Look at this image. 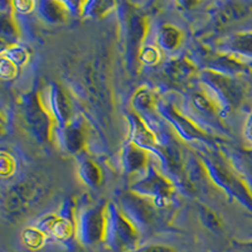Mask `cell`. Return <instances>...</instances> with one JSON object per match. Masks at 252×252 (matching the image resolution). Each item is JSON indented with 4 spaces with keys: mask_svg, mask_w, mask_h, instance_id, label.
Wrapping results in <instances>:
<instances>
[{
    "mask_svg": "<svg viewBox=\"0 0 252 252\" xmlns=\"http://www.w3.org/2000/svg\"><path fill=\"white\" fill-rule=\"evenodd\" d=\"M197 155L209 179L226 194L252 212V193L224 155L204 148L198 150Z\"/></svg>",
    "mask_w": 252,
    "mask_h": 252,
    "instance_id": "obj_1",
    "label": "cell"
},
{
    "mask_svg": "<svg viewBox=\"0 0 252 252\" xmlns=\"http://www.w3.org/2000/svg\"><path fill=\"white\" fill-rule=\"evenodd\" d=\"M201 86L218 111H232L244 100V89L236 77L204 69L201 72Z\"/></svg>",
    "mask_w": 252,
    "mask_h": 252,
    "instance_id": "obj_2",
    "label": "cell"
},
{
    "mask_svg": "<svg viewBox=\"0 0 252 252\" xmlns=\"http://www.w3.org/2000/svg\"><path fill=\"white\" fill-rule=\"evenodd\" d=\"M138 238V229L123 215L119 206L114 203L107 204L105 241L109 246L114 251L131 252Z\"/></svg>",
    "mask_w": 252,
    "mask_h": 252,
    "instance_id": "obj_3",
    "label": "cell"
},
{
    "mask_svg": "<svg viewBox=\"0 0 252 252\" xmlns=\"http://www.w3.org/2000/svg\"><path fill=\"white\" fill-rule=\"evenodd\" d=\"M173 189L174 187L172 182L152 164L143 172L141 178L131 186V192L149 199L159 209L165 208L172 203Z\"/></svg>",
    "mask_w": 252,
    "mask_h": 252,
    "instance_id": "obj_4",
    "label": "cell"
},
{
    "mask_svg": "<svg viewBox=\"0 0 252 252\" xmlns=\"http://www.w3.org/2000/svg\"><path fill=\"white\" fill-rule=\"evenodd\" d=\"M119 208L132 226L139 231H149L157 224V207L149 199L134 192H125L120 195Z\"/></svg>",
    "mask_w": 252,
    "mask_h": 252,
    "instance_id": "obj_5",
    "label": "cell"
},
{
    "mask_svg": "<svg viewBox=\"0 0 252 252\" xmlns=\"http://www.w3.org/2000/svg\"><path fill=\"white\" fill-rule=\"evenodd\" d=\"M106 203L86 207L76 218V231L85 245H94L105 240L106 229Z\"/></svg>",
    "mask_w": 252,
    "mask_h": 252,
    "instance_id": "obj_6",
    "label": "cell"
},
{
    "mask_svg": "<svg viewBox=\"0 0 252 252\" xmlns=\"http://www.w3.org/2000/svg\"><path fill=\"white\" fill-rule=\"evenodd\" d=\"M22 109H23L24 120L33 136H35L40 143L48 140L53 131V126H52L53 121L44 110L39 96L37 94L26 96L22 102Z\"/></svg>",
    "mask_w": 252,
    "mask_h": 252,
    "instance_id": "obj_7",
    "label": "cell"
},
{
    "mask_svg": "<svg viewBox=\"0 0 252 252\" xmlns=\"http://www.w3.org/2000/svg\"><path fill=\"white\" fill-rule=\"evenodd\" d=\"M47 114L56 126H66L72 121V105L68 96L57 83H51L39 96Z\"/></svg>",
    "mask_w": 252,
    "mask_h": 252,
    "instance_id": "obj_8",
    "label": "cell"
},
{
    "mask_svg": "<svg viewBox=\"0 0 252 252\" xmlns=\"http://www.w3.org/2000/svg\"><path fill=\"white\" fill-rule=\"evenodd\" d=\"M159 112H160L161 116L173 126V129L184 140L202 141L207 138L206 134L190 119H188L183 114H181V112L175 110L169 103H161L160 106H159Z\"/></svg>",
    "mask_w": 252,
    "mask_h": 252,
    "instance_id": "obj_9",
    "label": "cell"
},
{
    "mask_svg": "<svg viewBox=\"0 0 252 252\" xmlns=\"http://www.w3.org/2000/svg\"><path fill=\"white\" fill-rule=\"evenodd\" d=\"M37 189L26 183L12 187L4 198V209L10 217H19L27 213L35 199Z\"/></svg>",
    "mask_w": 252,
    "mask_h": 252,
    "instance_id": "obj_10",
    "label": "cell"
},
{
    "mask_svg": "<svg viewBox=\"0 0 252 252\" xmlns=\"http://www.w3.org/2000/svg\"><path fill=\"white\" fill-rule=\"evenodd\" d=\"M53 131L61 149L69 154H82L86 144V134L80 123L71 121L66 126H56Z\"/></svg>",
    "mask_w": 252,
    "mask_h": 252,
    "instance_id": "obj_11",
    "label": "cell"
},
{
    "mask_svg": "<svg viewBox=\"0 0 252 252\" xmlns=\"http://www.w3.org/2000/svg\"><path fill=\"white\" fill-rule=\"evenodd\" d=\"M252 193V148H233L222 152Z\"/></svg>",
    "mask_w": 252,
    "mask_h": 252,
    "instance_id": "obj_12",
    "label": "cell"
},
{
    "mask_svg": "<svg viewBox=\"0 0 252 252\" xmlns=\"http://www.w3.org/2000/svg\"><path fill=\"white\" fill-rule=\"evenodd\" d=\"M129 124H130V138L132 143L139 145L145 150H155L158 149L159 140L157 135L153 132L149 126L146 125L140 115L136 112L129 114Z\"/></svg>",
    "mask_w": 252,
    "mask_h": 252,
    "instance_id": "obj_13",
    "label": "cell"
},
{
    "mask_svg": "<svg viewBox=\"0 0 252 252\" xmlns=\"http://www.w3.org/2000/svg\"><path fill=\"white\" fill-rule=\"evenodd\" d=\"M121 164L127 174L132 173L145 172L146 168L150 165L149 153L143 149L131 140L126 143L121 150Z\"/></svg>",
    "mask_w": 252,
    "mask_h": 252,
    "instance_id": "obj_14",
    "label": "cell"
},
{
    "mask_svg": "<svg viewBox=\"0 0 252 252\" xmlns=\"http://www.w3.org/2000/svg\"><path fill=\"white\" fill-rule=\"evenodd\" d=\"M38 228L43 233H51L58 240H67L73 233V228H76V222L72 216H66L62 212L61 216L53 215L43 218Z\"/></svg>",
    "mask_w": 252,
    "mask_h": 252,
    "instance_id": "obj_15",
    "label": "cell"
},
{
    "mask_svg": "<svg viewBox=\"0 0 252 252\" xmlns=\"http://www.w3.org/2000/svg\"><path fill=\"white\" fill-rule=\"evenodd\" d=\"M146 33V24L144 18L136 12L127 13L126 18V34H127V47L131 57L139 56L143 42Z\"/></svg>",
    "mask_w": 252,
    "mask_h": 252,
    "instance_id": "obj_16",
    "label": "cell"
},
{
    "mask_svg": "<svg viewBox=\"0 0 252 252\" xmlns=\"http://www.w3.org/2000/svg\"><path fill=\"white\" fill-rule=\"evenodd\" d=\"M206 69L217 72L220 75L229 76V77H237L238 75L247 71V66L246 63L233 56L220 53L207 61Z\"/></svg>",
    "mask_w": 252,
    "mask_h": 252,
    "instance_id": "obj_17",
    "label": "cell"
},
{
    "mask_svg": "<svg viewBox=\"0 0 252 252\" xmlns=\"http://www.w3.org/2000/svg\"><path fill=\"white\" fill-rule=\"evenodd\" d=\"M220 48L223 49L226 55L233 56L236 58H252V32H244L231 35L220 44Z\"/></svg>",
    "mask_w": 252,
    "mask_h": 252,
    "instance_id": "obj_18",
    "label": "cell"
},
{
    "mask_svg": "<svg viewBox=\"0 0 252 252\" xmlns=\"http://www.w3.org/2000/svg\"><path fill=\"white\" fill-rule=\"evenodd\" d=\"M195 67L187 58H174L164 64V75L170 82L184 83L194 76Z\"/></svg>",
    "mask_w": 252,
    "mask_h": 252,
    "instance_id": "obj_19",
    "label": "cell"
},
{
    "mask_svg": "<svg viewBox=\"0 0 252 252\" xmlns=\"http://www.w3.org/2000/svg\"><path fill=\"white\" fill-rule=\"evenodd\" d=\"M78 175L82 179V182L90 188H96L101 184V179H102V174L101 170L94 161L86 157L85 154L78 155Z\"/></svg>",
    "mask_w": 252,
    "mask_h": 252,
    "instance_id": "obj_20",
    "label": "cell"
},
{
    "mask_svg": "<svg viewBox=\"0 0 252 252\" xmlns=\"http://www.w3.org/2000/svg\"><path fill=\"white\" fill-rule=\"evenodd\" d=\"M69 9L66 4L60 1H42L39 4V14L49 22V23H62L67 18V13Z\"/></svg>",
    "mask_w": 252,
    "mask_h": 252,
    "instance_id": "obj_21",
    "label": "cell"
},
{
    "mask_svg": "<svg viewBox=\"0 0 252 252\" xmlns=\"http://www.w3.org/2000/svg\"><path fill=\"white\" fill-rule=\"evenodd\" d=\"M182 34L173 26H163L158 33V44L164 51H174L181 44Z\"/></svg>",
    "mask_w": 252,
    "mask_h": 252,
    "instance_id": "obj_22",
    "label": "cell"
},
{
    "mask_svg": "<svg viewBox=\"0 0 252 252\" xmlns=\"http://www.w3.org/2000/svg\"><path fill=\"white\" fill-rule=\"evenodd\" d=\"M131 103L132 106H134V109L136 110V114H138V112L148 114V112L154 110L157 101H155L153 92H150L149 90L143 89L135 92V94L132 96Z\"/></svg>",
    "mask_w": 252,
    "mask_h": 252,
    "instance_id": "obj_23",
    "label": "cell"
},
{
    "mask_svg": "<svg viewBox=\"0 0 252 252\" xmlns=\"http://www.w3.org/2000/svg\"><path fill=\"white\" fill-rule=\"evenodd\" d=\"M112 6H114L112 1L111 3L110 1H89L81 5V10L85 17L98 19V18H102L109 10H111Z\"/></svg>",
    "mask_w": 252,
    "mask_h": 252,
    "instance_id": "obj_24",
    "label": "cell"
},
{
    "mask_svg": "<svg viewBox=\"0 0 252 252\" xmlns=\"http://www.w3.org/2000/svg\"><path fill=\"white\" fill-rule=\"evenodd\" d=\"M22 240L29 249H38L44 242V233L39 228H26L22 233Z\"/></svg>",
    "mask_w": 252,
    "mask_h": 252,
    "instance_id": "obj_25",
    "label": "cell"
},
{
    "mask_svg": "<svg viewBox=\"0 0 252 252\" xmlns=\"http://www.w3.org/2000/svg\"><path fill=\"white\" fill-rule=\"evenodd\" d=\"M199 218H201V222L207 228L212 229V231H218L220 228V220H218L212 209L208 208V207L199 206Z\"/></svg>",
    "mask_w": 252,
    "mask_h": 252,
    "instance_id": "obj_26",
    "label": "cell"
},
{
    "mask_svg": "<svg viewBox=\"0 0 252 252\" xmlns=\"http://www.w3.org/2000/svg\"><path fill=\"white\" fill-rule=\"evenodd\" d=\"M139 58L146 66H154V64L160 62L161 55L159 49L155 48V47L146 46L141 48L140 53H139Z\"/></svg>",
    "mask_w": 252,
    "mask_h": 252,
    "instance_id": "obj_27",
    "label": "cell"
},
{
    "mask_svg": "<svg viewBox=\"0 0 252 252\" xmlns=\"http://www.w3.org/2000/svg\"><path fill=\"white\" fill-rule=\"evenodd\" d=\"M3 57L8 58L9 61H12L14 63L15 66L19 67L27 62V60H28V53L23 48H20V47L10 46L8 51H5L3 53Z\"/></svg>",
    "mask_w": 252,
    "mask_h": 252,
    "instance_id": "obj_28",
    "label": "cell"
},
{
    "mask_svg": "<svg viewBox=\"0 0 252 252\" xmlns=\"http://www.w3.org/2000/svg\"><path fill=\"white\" fill-rule=\"evenodd\" d=\"M17 35V29L13 23L10 14H1V37L13 39Z\"/></svg>",
    "mask_w": 252,
    "mask_h": 252,
    "instance_id": "obj_29",
    "label": "cell"
},
{
    "mask_svg": "<svg viewBox=\"0 0 252 252\" xmlns=\"http://www.w3.org/2000/svg\"><path fill=\"white\" fill-rule=\"evenodd\" d=\"M0 166H1V174H3V177H8V175H12L14 173L17 164H15V160L12 158V155L3 152L1 153Z\"/></svg>",
    "mask_w": 252,
    "mask_h": 252,
    "instance_id": "obj_30",
    "label": "cell"
},
{
    "mask_svg": "<svg viewBox=\"0 0 252 252\" xmlns=\"http://www.w3.org/2000/svg\"><path fill=\"white\" fill-rule=\"evenodd\" d=\"M18 72V66H15L12 61H9L8 58L3 57L1 60V77L5 80H10L14 77Z\"/></svg>",
    "mask_w": 252,
    "mask_h": 252,
    "instance_id": "obj_31",
    "label": "cell"
},
{
    "mask_svg": "<svg viewBox=\"0 0 252 252\" xmlns=\"http://www.w3.org/2000/svg\"><path fill=\"white\" fill-rule=\"evenodd\" d=\"M131 252H174L172 247L164 246V245H148L143 246L140 249L132 250Z\"/></svg>",
    "mask_w": 252,
    "mask_h": 252,
    "instance_id": "obj_32",
    "label": "cell"
},
{
    "mask_svg": "<svg viewBox=\"0 0 252 252\" xmlns=\"http://www.w3.org/2000/svg\"><path fill=\"white\" fill-rule=\"evenodd\" d=\"M245 136H246L247 141L252 145V111L250 112L249 118H247L246 124H245Z\"/></svg>",
    "mask_w": 252,
    "mask_h": 252,
    "instance_id": "obj_33",
    "label": "cell"
},
{
    "mask_svg": "<svg viewBox=\"0 0 252 252\" xmlns=\"http://www.w3.org/2000/svg\"><path fill=\"white\" fill-rule=\"evenodd\" d=\"M14 6H17V10H19V12L27 13L33 9L34 3H31V1H20L19 3V1H17V3H14Z\"/></svg>",
    "mask_w": 252,
    "mask_h": 252,
    "instance_id": "obj_34",
    "label": "cell"
},
{
    "mask_svg": "<svg viewBox=\"0 0 252 252\" xmlns=\"http://www.w3.org/2000/svg\"><path fill=\"white\" fill-rule=\"evenodd\" d=\"M238 249L242 252H252V241L245 242V244H240L238 245Z\"/></svg>",
    "mask_w": 252,
    "mask_h": 252,
    "instance_id": "obj_35",
    "label": "cell"
}]
</instances>
